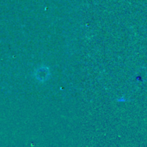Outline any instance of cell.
Masks as SVG:
<instances>
[{
	"label": "cell",
	"mask_w": 147,
	"mask_h": 147,
	"mask_svg": "<svg viewBox=\"0 0 147 147\" xmlns=\"http://www.w3.org/2000/svg\"><path fill=\"white\" fill-rule=\"evenodd\" d=\"M34 78L40 82H45L48 79L50 76L49 68L47 66H40L34 71Z\"/></svg>",
	"instance_id": "cell-1"
}]
</instances>
